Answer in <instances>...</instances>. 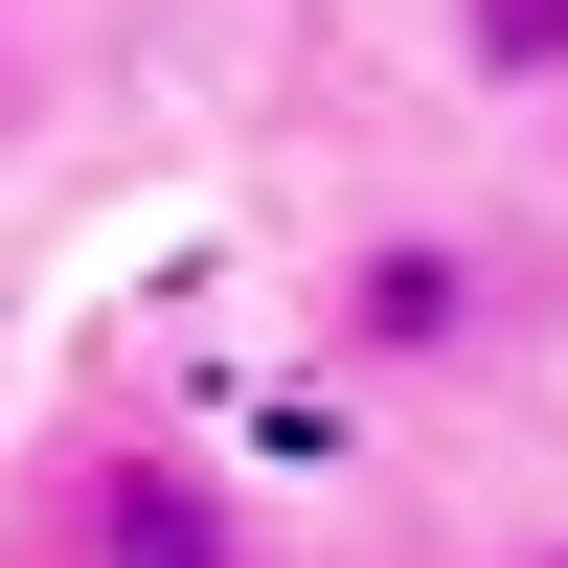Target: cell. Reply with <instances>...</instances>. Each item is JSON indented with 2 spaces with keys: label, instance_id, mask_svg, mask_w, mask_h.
<instances>
[{
  "label": "cell",
  "instance_id": "obj_3",
  "mask_svg": "<svg viewBox=\"0 0 568 568\" xmlns=\"http://www.w3.org/2000/svg\"><path fill=\"white\" fill-rule=\"evenodd\" d=\"M455 69L478 91H568V0H455Z\"/></svg>",
  "mask_w": 568,
  "mask_h": 568
},
{
  "label": "cell",
  "instance_id": "obj_1",
  "mask_svg": "<svg viewBox=\"0 0 568 568\" xmlns=\"http://www.w3.org/2000/svg\"><path fill=\"white\" fill-rule=\"evenodd\" d=\"M23 568H273V546H251V500H227L205 455L114 433V455H69V478L23 500Z\"/></svg>",
  "mask_w": 568,
  "mask_h": 568
},
{
  "label": "cell",
  "instance_id": "obj_2",
  "mask_svg": "<svg viewBox=\"0 0 568 568\" xmlns=\"http://www.w3.org/2000/svg\"><path fill=\"white\" fill-rule=\"evenodd\" d=\"M318 318H342L364 387H387V364L433 387V364H478V342H500V273L455 251V227H387V251H342V296H318Z\"/></svg>",
  "mask_w": 568,
  "mask_h": 568
},
{
  "label": "cell",
  "instance_id": "obj_4",
  "mask_svg": "<svg viewBox=\"0 0 568 568\" xmlns=\"http://www.w3.org/2000/svg\"><path fill=\"white\" fill-rule=\"evenodd\" d=\"M524 568H568V546H524Z\"/></svg>",
  "mask_w": 568,
  "mask_h": 568
}]
</instances>
